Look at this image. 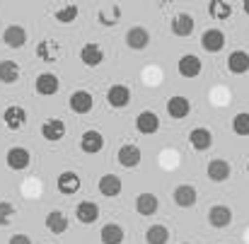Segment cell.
Segmentation results:
<instances>
[{"instance_id": "obj_1", "label": "cell", "mask_w": 249, "mask_h": 244, "mask_svg": "<svg viewBox=\"0 0 249 244\" xmlns=\"http://www.w3.org/2000/svg\"><path fill=\"white\" fill-rule=\"evenodd\" d=\"M225 32L223 29H206L203 34H201V49L206 51V53H220L223 49H225Z\"/></svg>"}, {"instance_id": "obj_2", "label": "cell", "mask_w": 249, "mask_h": 244, "mask_svg": "<svg viewBox=\"0 0 249 244\" xmlns=\"http://www.w3.org/2000/svg\"><path fill=\"white\" fill-rule=\"evenodd\" d=\"M107 102H109V106H114V109L128 106V104H131V87H128V85H121V82L111 85V87L107 89Z\"/></svg>"}, {"instance_id": "obj_3", "label": "cell", "mask_w": 249, "mask_h": 244, "mask_svg": "<svg viewBox=\"0 0 249 244\" xmlns=\"http://www.w3.org/2000/svg\"><path fill=\"white\" fill-rule=\"evenodd\" d=\"M230 223H232V210H230V206L218 203V206H211V208H208V225H211V227L223 230V227H228Z\"/></svg>"}, {"instance_id": "obj_4", "label": "cell", "mask_w": 249, "mask_h": 244, "mask_svg": "<svg viewBox=\"0 0 249 244\" xmlns=\"http://www.w3.org/2000/svg\"><path fill=\"white\" fill-rule=\"evenodd\" d=\"M5 162H7V167H10L12 172H22V169H27V167H29L32 155H29V150H27V148L15 145V148H10V150H7Z\"/></svg>"}, {"instance_id": "obj_5", "label": "cell", "mask_w": 249, "mask_h": 244, "mask_svg": "<svg viewBox=\"0 0 249 244\" xmlns=\"http://www.w3.org/2000/svg\"><path fill=\"white\" fill-rule=\"evenodd\" d=\"M177 70H179L181 78H198L201 70H203V63H201L198 56H194V53H184V56L179 58V63H177Z\"/></svg>"}, {"instance_id": "obj_6", "label": "cell", "mask_w": 249, "mask_h": 244, "mask_svg": "<svg viewBox=\"0 0 249 244\" xmlns=\"http://www.w3.org/2000/svg\"><path fill=\"white\" fill-rule=\"evenodd\" d=\"M189 114H191V102H189L186 97L174 94V97L167 99V116H169V119L181 121V119H186Z\"/></svg>"}, {"instance_id": "obj_7", "label": "cell", "mask_w": 249, "mask_h": 244, "mask_svg": "<svg viewBox=\"0 0 249 244\" xmlns=\"http://www.w3.org/2000/svg\"><path fill=\"white\" fill-rule=\"evenodd\" d=\"M2 121H5V126H7L10 131H19V128H24V123H27V111H24L19 104H10V106L2 111Z\"/></svg>"}, {"instance_id": "obj_8", "label": "cell", "mask_w": 249, "mask_h": 244, "mask_svg": "<svg viewBox=\"0 0 249 244\" xmlns=\"http://www.w3.org/2000/svg\"><path fill=\"white\" fill-rule=\"evenodd\" d=\"M68 106H71V111H75V114H89L92 106H94V97H92L87 89H75V92L71 94V99H68Z\"/></svg>"}, {"instance_id": "obj_9", "label": "cell", "mask_w": 249, "mask_h": 244, "mask_svg": "<svg viewBox=\"0 0 249 244\" xmlns=\"http://www.w3.org/2000/svg\"><path fill=\"white\" fill-rule=\"evenodd\" d=\"M116 157H119V164H121V167H126V169L138 167V164H141V160H143L141 148H138V145H133V143L121 145V148H119V153H116Z\"/></svg>"}, {"instance_id": "obj_10", "label": "cell", "mask_w": 249, "mask_h": 244, "mask_svg": "<svg viewBox=\"0 0 249 244\" xmlns=\"http://www.w3.org/2000/svg\"><path fill=\"white\" fill-rule=\"evenodd\" d=\"M148 44H150V32L145 27H131L126 32V46L128 49L143 51V49H148Z\"/></svg>"}, {"instance_id": "obj_11", "label": "cell", "mask_w": 249, "mask_h": 244, "mask_svg": "<svg viewBox=\"0 0 249 244\" xmlns=\"http://www.w3.org/2000/svg\"><path fill=\"white\" fill-rule=\"evenodd\" d=\"M189 145H191L194 150L203 153V150H208V148L213 145V133H211L206 126L191 128V131H189Z\"/></svg>"}, {"instance_id": "obj_12", "label": "cell", "mask_w": 249, "mask_h": 244, "mask_svg": "<svg viewBox=\"0 0 249 244\" xmlns=\"http://www.w3.org/2000/svg\"><path fill=\"white\" fill-rule=\"evenodd\" d=\"M172 198H174V203H177L179 208H191V206L196 203L198 193H196V186H191V184H179V186H174Z\"/></svg>"}, {"instance_id": "obj_13", "label": "cell", "mask_w": 249, "mask_h": 244, "mask_svg": "<svg viewBox=\"0 0 249 244\" xmlns=\"http://www.w3.org/2000/svg\"><path fill=\"white\" fill-rule=\"evenodd\" d=\"M34 89H36L41 97H51V94H56V92L61 89V80H58V75H53V73H39V75H36V82H34Z\"/></svg>"}, {"instance_id": "obj_14", "label": "cell", "mask_w": 249, "mask_h": 244, "mask_svg": "<svg viewBox=\"0 0 249 244\" xmlns=\"http://www.w3.org/2000/svg\"><path fill=\"white\" fill-rule=\"evenodd\" d=\"M206 174H208V179L213 184H223V181L230 179L232 167H230V162H225V160H211L208 167H206Z\"/></svg>"}, {"instance_id": "obj_15", "label": "cell", "mask_w": 249, "mask_h": 244, "mask_svg": "<svg viewBox=\"0 0 249 244\" xmlns=\"http://www.w3.org/2000/svg\"><path fill=\"white\" fill-rule=\"evenodd\" d=\"M2 44L10 46V49H22V46L27 44V29L19 27V24L5 27V32H2Z\"/></svg>"}, {"instance_id": "obj_16", "label": "cell", "mask_w": 249, "mask_h": 244, "mask_svg": "<svg viewBox=\"0 0 249 244\" xmlns=\"http://www.w3.org/2000/svg\"><path fill=\"white\" fill-rule=\"evenodd\" d=\"M136 128H138V133L150 136V133H155V131L160 128V116H158L155 111L145 109V111H141V114L136 116Z\"/></svg>"}, {"instance_id": "obj_17", "label": "cell", "mask_w": 249, "mask_h": 244, "mask_svg": "<svg viewBox=\"0 0 249 244\" xmlns=\"http://www.w3.org/2000/svg\"><path fill=\"white\" fill-rule=\"evenodd\" d=\"M75 218L83 223V225H92L99 220V206L94 201H80L75 206Z\"/></svg>"}, {"instance_id": "obj_18", "label": "cell", "mask_w": 249, "mask_h": 244, "mask_svg": "<svg viewBox=\"0 0 249 244\" xmlns=\"http://www.w3.org/2000/svg\"><path fill=\"white\" fill-rule=\"evenodd\" d=\"M80 61H83L87 68L102 66V61H104V49H102L99 44H85L83 49H80Z\"/></svg>"}, {"instance_id": "obj_19", "label": "cell", "mask_w": 249, "mask_h": 244, "mask_svg": "<svg viewBox=\"0 0 249 244\" xmlns=\"http://www.w3.org/2000/svg\"><path fill=\"white\" fill-rule=\"evenodd\" d=\"M104 148V136L99 133V131H85L83 138H80V150L87 153V155H94V153H99Z\"/></svg>"}, {"instance_id": "obj_20", "label": "cell", "mask_w": 249, "mask_h": 244, "mask_svg": "<svg viewBox=\"0 0 249 244\" xmlns=\"http://www.w3.org/2000/svg\"><path fill=\"white\" fill-rule=\"evenodd\" d=\"M169 27H172V32L177 36H191L194 34V17L189 12H177L172 17V24Z\"/></svg>"}, {"instance_id": "obj_21", "label": "cell", "mask_w": 249, "mask_h": 244, "mask_svg": "<svg viewBox=\"0 0 249 244\" xmlns=\"http://www.w3.org/2000/svg\"><path fill=\"white\" fill-rule=\"evenodd\" d=\"M41 136H44L49 143H58V140H63V136H66V123H63L61 119H49V121H44V126H41Z\"/></svg>"}, {"instance_id": "obj_22", "label": "cell", "mask_w": 249, "mask_h": 244, "mask_svg": "<svg viewBox=\"0 0 249 244\" xmlns=\"http://www.w3.org/2000/svg\"><path fill=\"white\" fill-rule=\"evenodd\" d=\"M121 189H124V184H121V179L116 174H104L99 179V193L107 196V198H116L121 193Z\"/></svg>"}, {"instance_id": "obj_23", "label": "cell", "mask_w": 249, "mask_h": 244, "mask_svg": "<svg viewBox=\"0 0 249 244\" xmlns=\"http://www.w3.org/2000/svg\"><path fill=\"white\" fill-rule=\"evenodd\" d=\"M46 227H49V232H53V235L68 232V227H71L68 215H66L63 210H51V213L46 215Z\"/></svg>"}, {"instance_id": "obj_24", "label": "cell", "mask_w": 249, "mask_h": 244, "mask_svg": "<svg viewBox=\"0 0 249 244\" xmlns=\"http://www.w3.org/2000/svg\"><path fill=\"white\" fill-rule=\"evenodd\" d=\"M228 70L230 73H235V75H245L249 70V53L247 51H232L230 56H228Z\"/></svg>"}, {"instance_id": "obj_25", "label": "cell", "mask_w": 249, "mask_h": 244, "mask_svg": "<svg viewBox=\"0 0 249 244\" xmlns=\"http://www.w3.org/2000/svg\"><path fill=\"white\" fill-rule=\"evenodd\" d=\"M158 208H160V201H158L155 193H141V196L136 198V210H138L141 215H145V218L155 215Z\"/></svg>"}, {"instance_id": "obj_26", "label": "cell", "mask_w": 249, "mask_h": 244, "mask_svg": "<svg viewBox=\"0 0 249 244\" xmlns=\"http://www.w3.org/2000/svg\"><path fill=\"white\" fill-rule=\"evenodd\" d=\"M58 53H61V46H58L53 39H41V41L36 44V56H39L41 61H46V63H53V61L58 58Z\"/></svg>"}, {"instance_id": "obj_27", "label": "cell", "mask_w": 249, "mask_h": 244, "mask_svg": "<svg viewBox=\"0 0 249 244\" xmlns=\"http://www.w3.org/2000/svg\"><path fill=\"white\" fill-rule=\"evenodd\" d=\"M56 186H58V191H61L63 196L78 193V189H80V176H78L75 172H63V174L58 176Z\"/></svg>"}, {"instance_id": "obj_28", "label": "cell", "mask_w": 249, "mask_h": 244, "mask_svg": "<svg viewBox=\"0 0 249 244\" xmlns=\"http://www.w3.org/2000/svg\"><path fill=\"white\" fill-rule=\"evenodd\" d=\"M124 237H126V232H124V227L116 225V223H107V225L102 227V232H99L102 244H121Z\"/></svg>"}, {"instance_id": "obj_29", "label": "cell", "mask_w": 249, "mask_h": 244, "mask_svg": "<svg viewBox=\"0 0 249 244\" xmlns=\"http://www.w3.org/2000/svg\"><path fill=\"white\" fill-rule=\"evenodd\" d=\"M19 66L15 61H0V82L2 85H15L19 80Z\"/></svg>"}, {"instance_id": "obj_30", "label": "cell", "mask_w": 249, "mask_h": 244, "mask_svg": "<svg viewBox=\"0 0 249 244\" xmlns=\"http://www.w3.org/2000/svg\"><path fill=\"white\" fill-rule=\"evenodd\" d=\"M208 15L213 19H230L232 17V5L225 0H211L208 2Z\"/></svg>"}, {"instance_id": "obj_31", "label": "cell", "mask_w": 249, "mask_h": 244, "mask_svg": "<svg viewBox=\"0 0 249 244\" xmlns=\"http://www.w3.org/2000/svg\"><path fill=\"white\" fill-rule=\"evenodd\" d=\"M145 242L148 244H167L169 242V230L165 225H150L145 230Z\"/></svg>"}, {"instance_id": "obj_32", "label": "cell", "mask_w": 249, "mask_h": 244, "mask_svg": "<svg viewBox=\"0 0 249 244\" xmlns=\"http://www.w3.org/2000/svg\"><path fill=\"white\" fill-rule=\"evenodd\" d=\"M119 19H121V7L119 5H111L109 10H99L97 12V22L102 27H114V24H119Z\"/></svg>"}, {"instance_id": "obj_33", "label": "cell", "mask_w": 249, "mask_h": 244, "mask_svg": "<svg viewBox=\"0 0 249 244\" xmlns=\"http://www.w3.org/2000/svg\"><path fill=\"white\" fill-rule=\"evenodd\" d=\"M78 15H80L78 5H63V7H58V10L53 12V17H56L61 24H71V22H75Z\"/></svg>"}, {"instance_id": "obj_34", "label": "cell", "mask_w": 249, "mask_h": 244, "mask_svg": "<svg viewBox=\"0 0 249 244\" xmlns=\"http://www.w3.org/2000/svg\"><path fill=\"white\" fill-rule=\"evenodd\" d=\"M232 131L237 136H249V111H240L232 119Z\"/></svg>"}, {"instance_id": "obj_35", "label": "cell", "mask_w": 249, "mask_h": 244, "mask_svg": "<svg viewBox=\"0 0 249 244\" xmlns=\"http://www.w3.org/2000/svg\"><path fill=\"white\" fill-rule=\"evenodd\" d=\"M15 218V206L10 201H0V225H10V220Z\"/></svg>"}, {"instance_id": "obj_36", "label": "cell", "mask_w": 249, "mask_h": 244, "mask_svg": "<svg viewBox=\"0 0 249 244\" xmlns=\"http://www.w3.org/2000/svg\"><path fill=\"white\" fill-rule=\"evenodd\" d=\"M7 244H32V240H29L27 235H12Z\"/></svg>"}, {"instance_id": "obj_37", "label": "cell", "mask_w": 249, "mask_h": 244, "mask_svg": "<svg viewBox=\"0 0 249 244\" xmlns=\"http://www.w3.org/2000/svg\"><path fill=\"white\" fill-rule=\"evenodd\" d=\"M242 10H245V15L249 17V0H242Z\"/></svg>"}, {"instance_id": "obj_38", "label": "cell", "mask_w": 249, "mask_h": 244, "mask_svg": "<svg viewBox=\"0 0 249 244\" xmlns=\"http://www.w3.org/2000/svg\"><path fill=\"white\" fill-rule=\"evenodd\" d=\"M247 174H249V160H247Z\"/></svg>"}, {"instance_id": "obj_39", "label": "cell", "mask_w": 249, "mask_h": 244, "mask_svg": "<svg viewBox=\"0 0 249 244\" xmlns=\"http://www.w3.org/2000/svg\"><path fill=\"white\" fill-rule=\"evenodd\" d=\"M181 244H189V242H181Z\"/></svg>"}]
</instances>
